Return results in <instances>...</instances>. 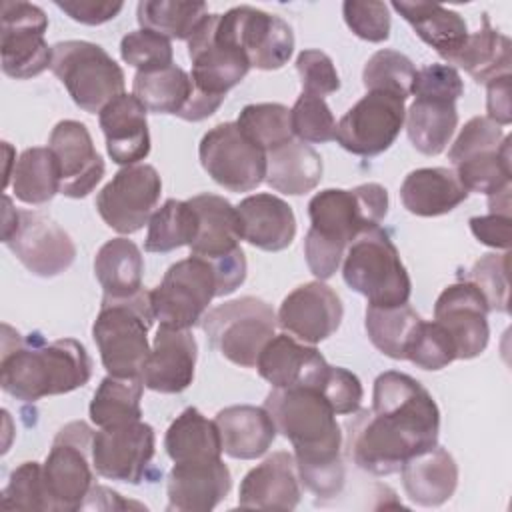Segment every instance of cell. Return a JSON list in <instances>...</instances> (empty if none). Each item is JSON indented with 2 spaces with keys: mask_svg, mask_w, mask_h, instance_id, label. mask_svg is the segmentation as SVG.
<instances>
[{
  "mask_svg": "<svg viewBox=\"0 0 512 512\" xmlns=\"http://www.w3.org/2000/svg\"><path fill=\"white\" fill-rule=\"evenodd\" d=\"M440 410L432 394L412 376L396 370L374 380L372 408L346 420V452L374 476L400 472L414 454L438 444Z\"/></svg>",
  "mask_w": 512,
  "mask_h": 512,
  "instance_id": "obj_1",
  "label": "cell"
},
{
  "mask_svg": "<svg viewBox=\"0 0 512 512\" xmlns=\"http://www.w3.org/2000/svg\"><path fill=\"white\" fill-rule=\"evenodd\" d=\"M276 432L292 442L298 480L320 498L342 492L346 468L342 460V430L326 398L308 386L274 388L266 400Z\"/></svg>",
  "mask_w": 512,
  "mask_h": 512,
  "instance_id": "obj_2",
  "label": "cell"
},
{
  "mask_svg": "<svg viewBox=\"0 0 512 512\" xmlns=\"http://www.w3.org/2000/svg\"><path fill=\"white\" fill-rule=\"evenodd\" d=\"M0 386L16 400L36 402L46 396L68 394L92 376V360L74 338L46 342L38 332L26 338L2 326Z\"/></svg>",
  "mask_w": 512,
  "mask_h": 512,
  "instance_id": "obj_3",
  "label": "cell"
},
{
  "mask_svg": "<svg viewBox=\"0 0 512 512\" xmlns=\"http://www.w3.org/2000/svg\"><path fill=\"white\" fill-rule=\"evenodd\" d=\"M388 214V192L376 182L352 190L326 188L308 202L310 230L304 238V256L318 280L336 274L346 248Z\"/></svg>",
  "mask_w": 512,
  "mask_h": 512,
  "instance_id": "obj_4",
  "label": "cell"
},
{
  "mask_svg": "<svg viewBox=\"0 0 512 512\" xmlns=\"http://www.w3.org/2000/svg\"><path fill=\"white\" fill-rule=\"evenodd\" d=\"M156 316L150 290L140 288L128 298L102 296L100 312L92 324V338L108 374L140 378L148 360V330Z\"/></svg>",
  "mask_w": 512,
  "mask_h": 512,
  "instance_id": "obj_5",
  "label": "cell"
},
{
  "mask_svg": "<svg viewBox=\"0 0 512 512\" xmlns=\"http://www.w3.org/2000/svg\"><path fill=\"white\" fill-rule=\"evenodd\" d=\"M342 276L348 288L362 294L368 306L408 304L412 282L390 240L380 226L362 232L346 250Z\"/></svg>",
  "mask_w": 512,
  "mask_h": 512,
  "instance_id": "obj_6",
  "label": "cell"
},
{
  "mask_svg": "<svg viewBox=\"0 0 512 512\" xmlns=\"http://www.w3.org/2000/svg\"><path fill=\"white\" fill-rule=\"evenodd\" d=\"M50 70L64 84L74 104L90 114H100L108 102L124 94V70L94 42H56Z\"/></svg>",
  "mask_w": 512,
  "mask_h": 512,
  "instance_id": "obj_7",
  "label": "cell"
},
{
  "mask_svg": "<svg viewBox=\"0 0 512 512\" xmlns=\"http://www.w3.org/2000/svg\"><path fill=\"white\" fill-rule=\"evenodd\" d=\"M200 324L210 346L226 360L256 368L262 348L276 334L278 318L262 298L242 296L210 308Z\"/></svg>",
  "mask_w": 512,
  "mask_h": 512,
  "instance_id": "obj_8",
  "label": "cell"
},
{
  "mask_svg": "<svg viewBox=\"0 0 512 512\" xmlns=\"http://www.w3.org/2000/svg\"><path fill=\"white\" fill-rule=\"evenodd\" d=\"M2 242L40 278L62 274L76 258V246L64 228L40 212L16 210L10 196H4Z\"/></svg>",
  "mask_w": 512,
  "mask_h": 512,
  "instance_id": "obj_9",
  "label": "cell"
},
{
  "mask_svg": "<svg viewBox=\"0 0 512 512\" xmlns=\"http://www.w3.org/2000/svg\"><path fill=\"white\" fill-rule=\"evenodd\" d=\"M92 440L94 430L82 420L58 430L42 466L50 512H74L84 506L94 486Z\"/></svg>",
  "mask_w": 512,
  "mask_h": 512,
  "instance_id": "obj_10",
  "label": "cell"
},
{
  "mask_svg": "<svg viewBox=\"0 0 512 512\" xmlns=\"http://www.w3.org/2000/svg\"><path fill=\"white\" fill-rule=\"evenodd\" d=\"M154 316L160 326L190 330L202 322L208 304L216 298V276L208 260L188 256L172 264L162 282L150 290Z\"/></svg>",
  "mask_w": 512,
  "mask_h": 512,
  "instance_id": "obj_11",
  "label": "cell"
},
{
  "mask_svg": "<svg viewBox=\"0 0 512 512\" xmlns=\"http://www.w3.org/2000/svg\"><path fill=\"white\" fill-rule=\"evenodd\" d=\"M198 156L208 176L230 192H250L266 180V152L236 122L208 130L200 140Z\"/></svg>",
  "mask_w": 512,
  "mask_h": 512,
  "instance_id": "obj_12",
  "label": "cell"
},
{
  "mask_svg": "<svg viewBox=\"0 0 512 512\" xmlns=\"http://www.w3.org/2000/svg\"><path fill=\"white\" fill-rule=\"evenodd\" d=\"M404 98L384 92L368 90L336 124L334 140L356 156H378L388 150L398 138L406 108Z\"/></svg>",
  "mask_w": 512,
  "mask_h": 512,
  "instance_id": "obj_13",
  "label": "cell"
},
{
  "mask_svg": "<svg viewBox=\"0 0 512 512\" xmlns=\"http://www.w3.org/2000/svg\"><path fill=\"white\" fill-rule=\"evenodd\" d=\"M192 60V84L204 96L222 100L252 68L246 54L218 28V14H208L186 40Z\"/></svg>",
  "mask_w": 512,
  "mask_h": 512,
  "instance_id": "obj_14",
  "label": "cell"
},
{
  "mask_svg": "<svg viewBox=\"0 0 512 512\" xmlns=\"http://www.w3.org/2000/svg\"><path fill=\"white\" fill-rule=\"evenodd\" d=\"M0 56L2 72L16 80H28L50 68L52 48L44 40L48 16L30 2H2Z\"/></svg>",
  "mask_w": 512,
  "mask_h": 512,
  "instance_id": "obj_15",
  "label": "cell"
},
{
  "mask_svg": "<svg viewBox=\"0 0 512 512\" xmlns=\"http://www.w3.org/2000/svg\"><path fill=\"white\" fill-rule=\"evenodd\" d=\"M162 194V180L154 166L132 164L120 168L98 192L100 218L120 234H134L150 222Z\"/></svg>",
  "mask_w": 512,
  "mask_h": 512,
  "instance_id": "obj_16",
  "label": "cell"
},
{
  "mask_svg": "<svg viewBox=\"0 0 512 512\" xmlns=\"http://www.w3.org/2000/svg\"><path fill=\"white\" fill-rule=\"evenodd\" d=\"M220 30L246 54L252 68L278 70L294 52V32L280 16L254 6L218 14Z\"/></svg>",
  "mask_w": 512,
  "mask_h": 512,
  "instance_id": "obj_17",
  "label": "cell"
},
{
  "mask_svg": "<svg viewBox=\"0 0 512 512\" xmlns=\"http://www.w3.org/2000/svg\"><path fill=\"white\" fill-rule=\"evenodd\" d=\"M154 428L142 420L100 428L92 440V464L98 476L140 484L154 458Z\"/></svg>",
  "mask_w": 512,
  "mask_h": 512,
  "instance_id": "obj_18",
  "label": "cell"
},
{
  "mask_svg": "<svg viewBox=\"0 0 512 512\" xmlns=\"http://www.w3.org/2000/svg\"><path fill=\"white\" fill-rule=\"evenodd\" d=\"M488 312L486 298L468 280L442 290L434 304V320L452 336L456 360H470L486 350L490 338Z\"/></svg>",
  "mask_w": 512,
  "mask_h": 512,
  "instance_id": "obj_19",
  "label": "cell"
},
{
  "mask_svg": "<svg viewBox=\"0 0 512 512\" xmlns=\"http://www.w3.org/2000/svg\"><path fill=\"white\" fill-rule=\"evenodd\" d=\"M344 316L340 296L322 280L306 282L294 288L280 304L276 314L282 326L294 338L318 344L332 336Z\"/></svg>",
  "mask_w": 512,
  "mask_h": 512,
  "instance_id": "obj_20",
  "label": "cell"
},
{
  "mask_svg": "<svg viewBox=\"0 0 512 512\" xmlns=\"http://www.w3.org/2000/svg\"><path fill=\"white\" fill-rule=\"evenodd\" d=\"M60 170V194L88 196L104 176V160L96 152L88 128L78 120L58 122L48 138Z\"/></svg>",
  "mask_w": 512,
  "mask_h": 512,
  "instance_id": "obj_21",
  "label": "cell"
},
{
  "mask_svg": "<svg viewBox=\"0 0 512 512\" xmlns=\"http://www.w3.org/2000/svg\"><path fill=\"white\" fill-rule=\"evenodd\" d=\"M232 476L222 458L174 462L168 474V510L208 512L230 492Z\"/></svg>",
  "mask_w": 512,
  "mask_h": 512,
  "instance_id": "obj_22",
  "label": "cell"
},
{
  "mask_svg": "<svg viewBox=\"0 0 512 512\" xmlns=\"http://www.w3.org/2000/svg\"><path fill=\"white\" fill-rule=\"evenodd\" d=\"M196 356L198 346L190 330L160 326L140 378L154 392L180 394L194 380Z\"/></svg>",
  "mask_w": 512,
  "mask_h": 512,
  "instance_id": "obj_23",
  "label": "cell"
},
{
  "mask_svg": "<svg viewBox=\"0 0 512 512\" xmlns=\"http://www.w3.org/2000/svg\"><path fill=\"white\" fill-rule=\"evenodd\" d=\"M328 366L314 346L300 344L288 334H274L256 360L258 374L274 388L308 386L318 390Z\"/></svg>",
  "mask_w": 512,
  "mask_h": 512,
  "instance_id": "obj_24",
  "label": "cell"
},
{
  "mask_svg": "<svg viewBox=\"0 0 512 512\" xmlns=\"http://www.w3.org/2000/svg\"><path fill=\"white\" fill-rule=\"evenodd\" d=\"M296 460L290 452H274L254 466L240 482L238 506L264 510H294L300 502Z\"/></svg>",
  "mask_w": 512,
  "mask_h": 512,
  "instance_id": "obj_25",
  "label": "cell"
},
{
  "mask_svg": "<svg viewBox=\"0 0 512 512\" xmlns=\"http://www.w3.org/2000/svg\"><path fill=\"white\" fill-rule=\"evenodd\" d=\"M148 110L134 94H120L98 114L106 138V150L112 162L132 166L150 154Z\"/></svg>",
  "mask_w": 512,
  "mask_h": 512,
  "instance_id": "obj_26",
  "label": "cell"
},
{
  "mask_svg": "<svg viewBox=\"0 0 512 512\" xmlns=\"http://www.w3.org/2000/svg\"><path fill=\"white\" fill-rule=\"evenodd\" d=\"M240 236L248 244L266 250L280 252L288 248L296 236V216L288 202L274 194L246 196L238 206Z\"/></svg>",
  "mask_w": 512,
  "mask_h": 512,
  "instance_id": "obj_27",
  "label": "cell"
},
{
  "mask_svg": "<svg viewBox=\"0 0 512 512\" xmlns=\"http://www.w3.org/2000/svg\"><path fill=\"white\" fill-rule=\"evenodd\" d=\"M400 474L408 498L418 506H440L452 498L458 486V464L438 444L408 458Z\"/></svg>",
  "mask_w": 512,
  "mask_h": 512,
  "instance_id": "obj_28",
  "label": "cell"
},
{
  "mask_svg": "<svg viewBox=\"0 0 512 512\" xmlns=\"http://www.w3.org/2000/svg\"><path fill=\"white\" fill-rule=\"evenodd\" d=\"M190 206L198 216V232L190 244V254L204 260H218L240 250V220L236 206L218 194L192 196Z\"/></svg>",
  "mask_w": 512,
  "mask_h": 512,
  "instance_id": "obj_29",
  "label": "cell"
},
{
  "mask_svg": "<svg viewBox=\"0 0 512 512\" xmlns=\"http://www.w3.org/2000/svg\"><path fill=\"white\" fill-rule=\"evenodd\" d=\"M222 452L238 460H254L268 452L276 438V426L262 406L238 404L216 414Z\"/></svg>",
  "mask_w": 512,
  "mask_h": 512,
  "instance_id": "obj_30",
  "label": "cell"
},
{
  "mask_svg": "<svg viewBox=\"0 0 512 512\" xmlns=\"http://www.w3.org/2000/svg\"><path fill=\"white\" fill-rule=\"evenodd\" d=\"M466 198L468 190L460 184L454 170L442 166L412 170L400 186L404 208L426 218L448 214Z\"/></svg>",
  "mask_w": 512,
  "mask_h": 512,
  "instance_id": "obj_31",
  "label": "cell"
},
{
  "mask_svg": "<svg viewBox=\"0 0 512 512\" xmlns=\"http://www.w3.org/2000/svg\"><path fill=\"white\" fill-rule=\"evenodd\" d=\"M392 8L412 26L416 36L434 48L444 60L464 46L468 38L466 20L450 8L432 2H392Z\"/></svg>",
  "mask_w": 512,
  "mask_h": 512,
  "instance_id": "obj_32",
  "label": "cell"
},
{
  "mask_svg": "<svg viewBox=\"0 0 512 512\" xmlns=\"http://www.w3.org/2000/svg\"><path fill=\"white\" fill-rule=\"evenodd\" d=\"M322 158L306 142L290 140L266 154V182L290 196L312 192L322 180Z\"/></svg>",
  "mask_w": 512,
  "mask_h": 512,
  "instance_id": "obj_33",
  "label": "cell"
},
{
  "mask_svg": "<svg viewBox=\"0 0 512 512\" xmlns=\"http://www.w3.org/2000/svg\"><path fill=\"white\" fill-rule=\"evenodd\" d=\"M450 64L460 66L478 84L510 74L512 44L510 38L490 26L488 14H482V28L468 34L464 46L452 56Z\"/></svg>",
  "mask_w": 512,
  "mask_h": 512,
  "instance_id": "obj_34",
  "label": "cell"
},
{
  "mask_svg": "<svg viewBox=\"0 0 512 512\" xmlns=\"http://www.w3.org/2000/svg\"><path fill=\"white\" fill-rule=\"evenodd\" d=\"M142 272V252L128 238H112L96 252L94 274L108 298H128L144 288Z\"/></svg>",
  "mask_w": 512,
  "mask_h": 512,
  "instance_id": "obj_35",
  "label": "cell"
},
{
  "mask_svg": "<svg viewBox=\"0 0 512 512\" xmlns=\"http://www.w3.org/2000/svg\"><path fill=\"white\" fill-rule=\"evenodd\" d=\"M404 120L412 146L426 156H436L446 150L458 126L456 102L416 98Z\"/></svg>",
  "mask_w": 512,
  "mask_h": 512,
  "instance_id": "obj_36",
  "label": "cell"
},
{
  "mask_svg": "<svg viewBox=\"0 0 512 512\" xmlns=\"http://www.w3.org/2000/svg\"><path fill=\"white\" fill-rule=\"evenodd\" d=\"M194 92L190 74L176 66H164L154 70H138L132 82V94L154 114L180 116L188 106Z\"/></svg>",
  "mask_w": 512,
  "mask_h": 512,
  "instance_id": "obj_37",
  "label": "cell"
},
{
  "mask_svg": "<svg viewBox=\"0 0 512 512\" xmlns=\"http://www.w3.org/2000/svg\"><path fill=\"white\" fill-rule=\"evenodd\" d=\"M164 448L172 462L220 458L222 440L216 422L208 420L198 408H186L168 426Z\"/></svg>",
  "mask_w": 512,
  "mask_h": 512,
  "instance_id": "obj_38",
  "label": "cell"
},
{
  "mask_svg": "<svg viewBox=\"0 0 512 512\" xmlns=\"http://www.w3.org/2000/svg\"><path fill=\"white\" fill-rule=\"evenodd\" d=\"M422 324V318L408 304L400 306H368L366 332L370 342L388 358L406 360L412 340Z\"/></svg>",
  "mask_w": 512,
  "mask_h": 512,
  "instance_id": "obj_39",
  "label": "cell"
},
{
  "mask_svg": "<svg viewBox=\"0 0 512 512\" xmlns=\"http://www.w3.org/2000/svg\"><path fill=\"white\" fill-rule=\"evenodd\" d=\"M14 196L24 204H46L60 192V170L56 156L46 146L26 148L14 162L10 176Z\"/></svg>",
  "mask_w": 512,
  "mask_h": 512,
  "instance_id": "obj_40",
  "label": "cell"
},
{
  "mask_svg": "<svg viewBox=\"0 0 512 512\" xmlns=\"http://www.w3.org/2000/svg\"><path fill=\"white\" fill-rule=\"evenodd\" d=\"M144 392L142 378H120L108 374L98 384L90 402V420L98 428H114L138 422L142 416L140 400Z\"/></svg>",
  "mask_w": 512,
  "mask_h": 512,
  "instance_id": "obj_41",
  "label": "cell"
},
{
  "mask_svg": "<svg viewBox=\"0 0 512 512\" xmlns=\"http://www.w3.org/2000/svg\"><path fill=\"white\" fill-rule=\"evenodd\" d=\"M456 178L468 192L478 194H496L502 188L510 186V136L502 140L500 146L480 148L456 164Z\"/></svg>",
  "mask_w": 512,
  "mask_h": 512,
  "instance_id": "obj_42",
  "label": "cell"
},
{
  "mask_svg": "<svg viewBox=\"0 0 512 512\" xmlns=\"http://www.w3.org/2000/svg\"><path fill=\"white\" fill-rule=\"evenodd\" d=\"M206 16L208 6L204 2L142 0L136 8L140 28L152 30L168 40H188Z\"/></svg>",
  "mask_w": 512,
  "mask_h": 512,
  "instance_id": "obj_43",
  "label": "cell"
},
{
  "mask_svg": "<svg viewBox=\"0 0 512 512\" xmlns=\"http://www.w3.org/2000/svg\"><path fill=\"white\" fill-rule=\"evenodd\" d=\"M198 232V216L188 200L168 198L150 218L144 240L146 252H170L190 246Z\"/></svg>",
  "mask_w": 512,
  "mask_h": 512,
  "instance_id": "obj_44",
  "label": "cell"
},
{
  "mask_svg": "<svg viewBox=\"0 0 512 512\" xmlns=\"http://www.w3.org/2000/svg\"><path fill=\"white\" fill-rule=\"evenodd\" d=\"M238 128L266 154L292 140L290 110L278 102H260L248 104L240 110Z\"/></svg>",
  "mask_w": 512,
  "mask_h": 512,
  "instance_id": "obj_45",
  "label": "cell"
},
{
  "mask_svg": "<svg viewBox=\"0 0 512 512\" xmlns=\"http://www.w3.org/2000/svg\"><path fill=\"white\" fill-rule=\"evenodd\" d=\"M416 78V68L412 60L396 50H378L374 52L362 70V82L366 90H384L400 98L412 94V84Z\"/></svg>",
  "mask_w": 512,
  "mask_h": 512,
  "instance_id": "obj_46",
  "label": "cell"
},
{
  "mask_svg": "<svg viewBox=\"0 0 512 512\" xmlns=\"http://www.w3.org/2000/svg\"><path fill=\"white\" fill-rule=\"evenodd\" d=\"M290 124L294 136L306 144H324L334 140L336 134V120L320 96L300 94L290 108Z\"/></svg>",
  "mask_w": 512,
  "mask_h": 512,
  "instance_id": "obj_47",
  "label": "cell"
},
{
  "mask_svg": "<svg viewBox=\"0 0 512 512\" xmlns=\"http://www.w3.org/2000/svg\"><path fill=\"white\" fill-rule=\"evenodd\" d=\"M2 506L6 510H48V494L44 486L42 466L38 462H22L12 470L2 490Z\"/></svg>",
  "mask_w": 512,
  "mask_h": 512,
  "instance_id": "obj_48",
  "label": "cell"
},
{
  "mask_svg": "<svg viewBox=\"0 0 512 512\" xmlns=\"http://www.w3.org/2000/svg\"><path fill=\"white\" fill-rule=\"evenodd\" d=\"M508 250L504 254H484L468 272V282H472L490 310L508 312L510 304V284H508Z\"/></svg>",
  "mask_w": 512,
  "mask_h": 512,
  "instance_id": "obj_49",
  "label": "cell"
},
{
  "mask_svg": "<svg viewBox=\"0 0 512 512\" xmlns=\"http://www.w3.org/2000/svg\"><path fill=\"white\" fill-rule=\"evenodd\" d=\"M406 360L422 370H442L456 360V346L444 326H440L436 320H422Z\"/></svg>",
  "mask_w": 512,
  "mask_h": 512,
  "instance_id": "obj_50",
  "label": "cell"
},
{
  "mask_svg": "<svg viewBox=\"0 0 512 512\" xmlns=\"http://www.w3.org/2000/svg\"><path fill=\"white\" fill-rule=\"evenodd\" d=\"M120 56L126 64L138 70H154V68H164L174 64L172 42L146 28L128 32L122 38Z\"/></svg>",
  "mask_w": 512,
  "mask_h": 512,
  "instance_id": "obj_51",
  "label": "cell"
},
{
  "mask_svg": "<svg viewBox=\"0 0 512 512\" xmlns=\"http://www.w3.org/2000/svg\"><path fill=\"white\" fill-rule=\"evenodd\" d=\"M346 26L366 42H384L390 36V12L384 2L346 0L342 4Z\"/></svg>",
  "mask_w": 512,
  "mask_h": 512,
  "instance_id": "obj_52",
  "label": "cell"
},
{
  "mask_svg": "<svg viewBox=\"0 0 512 512\" xmlns=\"http://www.w3.org/2000/svg\"><path fill=\"white\" fill-rule=\"evenodd\" d=\"M296 70L300 76L302 94L324 98L340 88V78L334 62L322 50H302L296 58Z\"/></svg>",
  "mask_w": 512,
  "mask_h": 512,
  "instance_id": "obj_53",
  "label": "cell"
},
{
  "mask_svg": "<svg viewBox=\"0 0 512 512\" xmlns=\"http://www.w3.org/2000/svg\"><path fill=\"white\" fill-rule=\"evenodd\" d=\"M412 94L416 98L456 102L464 94V82L454 66L428 64V66L416 70Z\"/></svg>",
  "mask_w": 512,
  "mask_h": 512,
  "instance_id": "obj_54",
  "label": "cell"
},
{
  "mask_svg": "<svg viewBox=\"0 0 512 512\" xmlns=\"http://www.w3.org/2000/svg\"><path fill=\"white\" fill-rule=\"evenodd\" d=\"M318 392L326 398V402L332 406V410L340 416L354 414L360 410L362 404V384L356 374H352L346 368L328 366V372L324 380L318 386Z\"/></svg>",
  "mask_w": 512,
  "mask_h": 512,
  "instance_id": "obj_55",
  "label": "cell"
},
{
  "mask_svg": "<svg viewBox=\"0 0 512 512\" xmlns=\"http://www.w3.org/2000/svg\"><path fill=\"white\" fill-rule=\"evenodd\" d=\"M506 134L502 132V126L492 122L488 116H474L470 118L464 128L460 130L458 138L448 150V160L456 164L464 156L480 150V148H490V146H500Z\"/></svg>",
  "mask_w": 512,
  "mask_h": 512,
  "instance_id": "obj_56",
  "label": "cell"
},
{
  "mask_svg": "<svg viewBox=\"0 0 512 512\" xmlns=\"http://www.w3.org/2000/svg\"><path fill=\"white\" fill-rule=\"evenodd\" d=\"M56 6L66 12L72 20L88 26H98L104 24L120 14L124 8L122 2H106V0H66L60 2L56 0Z\"/></svg>",
  "mask_w": 512,
  "mask_h": 512,
  "instance_id": "obj_57",
  "label": "cell"
},
{
  "mask_svg": "<svg viewBox=\"0 0 512 512\" xmlns=\"http://www.w3.org/2000/svg\"><path fill=\"white\" fill-rule=\"evenodd\" d=\"M510 216L508 214H494L488 216H474L470 218V230L478 238V242L492 246V248H510Z\"/></svg>",
  "mask_w": 512,
  "mask_h": 512,
  "instance_id": "obj_58",
  "label": "cell"
},
{
  "mask_svg": "<svg viewBox=\"0 0 512 512\" xmlns=\"http://www.w3.org/2000/svg\"><path fill=\"white\" fill-rule=\"evenodd\" d=\"M486 110L488 118L498 126H508L512 122L510 74L498 76L486 84Z\"/></svg>",
  "mask_w": 512,
  "mask_h": 512,
  "instance_id": "obj_59",
  "label": "cell"
},
{
  "mask_svg": "<svg viewBox=\"0 0 512 512\" xmlns=\"http://www.w3.org/2000/svg\"><path fill=\"white\" fill-rule=\"evenodd\" d=\"M488 208L494 214H508L510 216V186L502 188L496 194L488 196Z\"/></svg>",
  "mask_w": 512,
  "mask_h": 512,
  "instance_id": "obj_60",
  "label": "cell"
}]
</instances>
